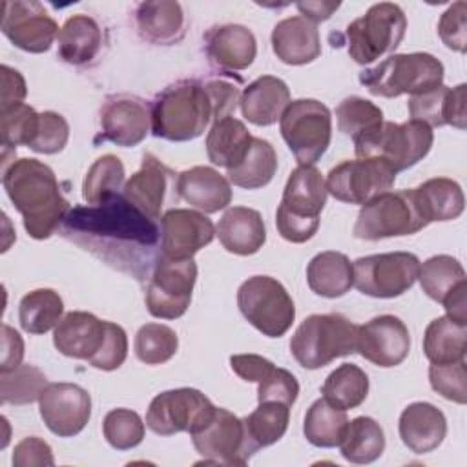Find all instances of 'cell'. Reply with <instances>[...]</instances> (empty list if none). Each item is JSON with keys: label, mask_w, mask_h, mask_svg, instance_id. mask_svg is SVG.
Returning a JSON list of instances; mask_svg holds the SVG:
<instances>
[{"label": "cell", "mask_w": 467, "mask_h": 467, "mask_svg": "<svg viewBox=\"0 0 467 467\" xmlns=\"http://www.w3.org/2000/svg\"><path fill=\"white\" fill-rule=\"evenodd\" d=\"M241 99L228 80H181L161 91L151 106V133L171 142L201 137L210 122L230 117Z\"/></svg>", "instance_id": "obj_1"}, {"label": "cell", "mask_w": 467, "mask_h": 467, "mask_svg": "<svg viewBox=\"0 0 467 467\" xmlns=\"http://www.w3.org/2000/svg\"><path fill=\"white\" fill-rule=\"evenodd\" d=\"M2 184L33 239L51 237L69 212L55 171L38 159L13 161L2 170Z\"/></svg>", "instance_id": "obj_2"}, {"label": "cell", "mask_w": 467, "mask_h": 467, "mask_svg": "<svg viewBox=\"0 0 467 467\" xmlns=\"http://www.w3.org/2000/svg\"><path fill=\"white\" fill-rule=\"evenodd\" d=\"M327 182L310 164H299L288 175L275 212L279 235L288 243H306L319 228V215L327 204Z\"/></svg>", "instance_id": "obj_3"}, {"label": "cell", "mask_w": 467, "mask_h": 467, "mask_svg": "<svg viewBox=\"0 0 467 467\" xmlns=\"http://www.w3.org/2000/svg\"><path fill=\"white\" fill-rule=\"evenodd\" d=\"M64 230L66 234L86 232L117 244L131 243L137 246H153L159 234L153 221L131 206L124 195H115L99 206L71 210L66 215Z\"/></svg>", "instance_id": "obj_4"}, {"label": "cell", "mask_w": 467, "mask_h": 467, "mask_svg": "<svg viewBox=\"0 0 467 467\" xmlns=\"http://www.w3.org/2000/svg\"><path fill=\"white\" fill-rule=\"evenodd\" d=\"M358 325L348 317L332 314H312L301 321L290 339L294 359L308 370L321 368L336 358L356 352Z\"/></svg>", "instance_id": "obj_5"}, {"label": "cell", "mask_w": 467, "mask_h": 467, "mask_svg": "<svg viewBox=\"0 0 467 467\" xmlns=\"http://www.w3.org/2000/svg\"><path fill=\"white\" fill-rule=\"evenodd\" d=\"M443 64L431 53H398L359 73V82L376 97L420 95L443 84Z\"/></svg>", "instance_id": "obj_6"}, {"label": "cell", "mask_w": 467, "mask_h": 467, "mask_svg": "<svg viewBox=\"0 0 467 467\" xmlns=\"http://www.w3.org/2000/svg\"><path fill=\"white\" fill-rule=\"evenodd\" d=\"M432 142V128L421 120L410 119L401 124L383 120L354 140V151L358 157H378L398 173L427 157Z\"/></svg>", "instance_id": "obj_7"}, {"label": "cell", "mask_w": 467, "mask_h": 467, "mask_svg": "<svg viewBox=\"0 0 467 467\" xmlns=\"http://www.w3.org/2000/svg\"><path fill=\"white\" fill-rule=\"evenodd\" d=\"M427 224L414 190H389L361 206L354 235L365 241H379L418 234Z\"/></svg>", "instance_id": "obj_8"}, {"label": "cell", "mask_w": 467, "mask_h": 467, "mask_svg": "<svg viewBox=\"0 0 467 467\" xmlns=\"http://www.w3.org/2000/svg\"><path fill=\"white\" fill-rule=\"evenodd\" d=\"M407 16L398 4L379 2L347 26L348 55L358 64H372L392 53L403 40Z\"/></svg>", "instance_id": "obj_9"}, {"label": "cell", "mask_w": 467, "mask_h": 467, "mask_svg": "<svg viewBox=\"0 0 467 467\" xmlns=\"http://www.w3.org/2000/svg\"><path fill=\"white\" fill-rule=\"evenodd\" d=\"M279 128L296 161L314 166L330 146L332 113L316 99H297L283 111Z\"/></svg>", "instance_id": "obj_10"}, {"label": "cell", "mask_w": 467, "mask_h": 467, "mask_svg": "<svg viewBox=\"0 0 467 467\" xmlns=\"http://www.w3.org/2000/svg\"><path fill=\"white\" fill-rule=\"evenodd\" d=\"M237 306L244 319L266 337H281L296 319L288 290L270 275H252L237 290Z\"/></svg>", "instance_id": "obj_11"}, {"label": "cell", "mask_w": 467, "mask_h": 467, "mask_svg": "<svg viewBox=\"0 0 467 467\" xmlns=\"http://www.w3.org/2000/svg\"><path fill=\"white\" fill-rule=\"evenodd\" d=\"M197 281V265L192 259L161 255L146 286V306L153 317L177 319L186 314Z\"/></svg>", "instance_id": "obj_12"}, {"label": "cell", "mask_w": 467, "mask_h": 467, "mask_svg": "<svg viewBox=\"0 0 467 467\" xmlns=\"http://www.w3.org/2000/svg\"><path fill=\"white\" fill-rule=\"evenodd\" d=\"M420 265V259L410 252L365 255L352 263L354 286L365 296L392 299L412 288Z\"/></svg>", "instance_id": "obj_13"}, {"label": "cell", "mask_w": 467, "mask_h": 467, "mask_svg": "<svg viewBox=\"0 0 467 467\" xmlns=\"http://www.w3.org/2000/svg\"><path fill=\"white\" fill-rule=\"evenodd\" d=\"M396 171L378 157H358L336 164L327 175V192L341 202L367 204L389 192L396 182Z\"/></svg>", "instance_id": "obj_14"}, {"label": "cell", "mask_w": 467, "mask_h": 467, "mask_svg": "<svg viewBox=\"0 0 467 467\" xmlns=\"http://www.w3.org/2000/svg\"><path fill=\"white\" fill-rule=\"evenodd\" d=\"M190 436L195 451L213 463L244 465L257 452L248 438L243 418L223 407H215L210 420Z\"/></svg>", "instance_id": "obj_15"}, {"label": "cell", "mask_w": 467, "mask_h": 467, "mask_svg": "<svg viewBox=\"0 0 467 467\" xmlns=\"http://www.w3.org/2000/svg\"><path fill=\"white\" fill-rule=\"evenodd\" d=\"M215 405L197 389L181 387L157 394L146 410V425L159 436L193 432L213 414Z\"/></svg>", "instance_id": "obj_16"}, {"label": "cell", "mask_w": 467, "mask_h": 467, "mask_svg": "<svg viewBox=\"0 0 467 467\" xmlns=\"http://www.w3.org/2000/svg\"><path fill=\"white\" fill-rule=\"evenodd\" d=\"M40 418L58 438L82 432L91 418V396L77 383H47L38 398Z\"/></svg>", "instance_id": "obj_17"}, {"label": "cell", "mask_w": 467, "mask_h": 467, "mask_svg": "<svg viewBox=\"0 0 467 467\" xmlns=\"http://www.w3.org/2000/svg\"><path fill=\"white\" fill-rule=\"evenodd\" d=\"M2 33L18 49L27 53H46L58 36L57 22L40 2H4Z\"/></svg>", "instance_id": "obj_18"}, {"label": "cell", "mask_w": 467, "mask_h": 467, "mask_svg": "<svg viewBox=\"0 0 467 467\" xmlns=\"http://www.w3.org/2000/svg\"><path fill=\"white\" fill-rule=\"evenodd\" d=\"M356 352L381 368L401 365L410 352L409 328L398 316H376L358 325Z\"/></svg>", "instance_id": "obj_19"}, {"label": "cell", "mask_w": 467, "mask_h": 467, "mask_svg": "<svg viewBox=\"0 0 467 467\" xmlns=\"http://www.w3.org/2000/svg\"><path fill=\"white\" fill-rule=\"evenodd\" d=\"M161 255L170 259H192L215 237L213 223L201 212L171 208L161 217Z\"/></svg>", "instance_id": "obj_20"}, {"label": "cell", "mask_w": 467, "mask_h": 467, "mask_svg": "<svg viewBox=\"0 0 467 467\" xmlns=\"http://www.w3.org/2000/svg\"><path fill=\"white\" fill-rule=\"evenodd\" d=\"M151 126V109L139 97H108L100 108V137L122 148L142 142Z\"/></svg>", "instance_id": "obj_21"}, {"label": "cell", "mask_w": 467, "mask_h": 467, "mask_svg": "<svg viewBox=\"0 0 467 467\" xmlns=\"http://www.w3.org/2000/svg\"><path fill=\"white\" fill-rule=\"evenodd\" d=\"M465 84H458L454 88L440 84L434 89L412 95L407 102L409 115L412 120H421L431 128L452 126L458 130H465Z\"/></svg>", "instance_id": "obj_22"}, {"label": "cell", "mask_w": 467, "mask_h": 467, "mask_svg": "<svg viewBox=\"0 0 467 467\" xmlns=\"http://www.w3.org/2000/svg\"><path fill=\"white\" fill-rule=\"evenodd\" d=\"M106 337V321L91 312H67L53 330L55 348L73 359L89 361L102 347Z\"/></svg>", "instance_id": "obj_23"}, {"label": "cell", "mask_w": 467, "mask_h": 467, "mask_svg": "<svg viewBox=\"0 0 467 467\" xmlns=\"http://www.w3.org/2000/svg\"><path fill=\"white\" fill-rule=\"evenodd\" d=\"M403 445L414 454L432 452L447 434L445 414L429 401H414L403 409L398 423Z\"/></svg>", "instance_id": "obj_24"}, {"label": "cell", "mask_w": 467, "mask_h": 467, "mask_svg": "<svg viewBox=\"0 0 467 467\" xmlns=\"http://www.w3.org/2000/svg\"><path fill=\"white\" fill-rule=\"evenodd\" d=\"M206 55L221 69L239 71L252 66L257 55V40L246 26L223 24L204 35Z\"/></svg>", "instance_id": "obj_25"}, {"label": "cell", "mask_w": 467, "mask_h": 467, "mask_svg": "<svg viewBox=\"0 0 467 467\" xmlns=\"http://www.w3.org/2000/svg\"><path fill=\"white\" fill-rule=\"evenodd\" d=\"M177 193L190 206L215 213L232 202L230 181L210 166H193L177 175Z\"/></svg>", "instance_id": "obj_26"}, {"label": "cell", "mask_w": 467, "mask_h": 467, "mask_svg": "<svg viewBox=\"0 0 467 467\" xmlns=\"http://www.w3.org/2000/svg\"><path fill=\"white\" fill-rule=\"evenodd\" d=\"M272 49L275 57L288 66L314 62L321 55L319 29L305 16H288L272 29Z\"/></svg>", "instance_id": "obj_27"}, {"label": "cell", "mask_w": 467, "mask_h": 467, "mask_svg": "<svg viewBox=\"0 0 467 467\" xmlns=\"http://www.w3.org/2000/svg\"><path fill=\"white\" fill-rule=\"evenodd\" d=\"M170 170L151 153H146L140 168L126 181L122 188L124 199L148 219H161L166 197Z\"/></svg>", "instance_id": "obj_28"}, {"label": "cell", "mask_w": 467, "mask_h": 467, "mask_svg": "<svg viewBox=\"0 0 467 467\" xmlns=\"http://www.w3.org/2000/svg\"><path fill=\"white\" fill-rule=\"evenodd\" d=\"M290 104V89L285 80L263 75L250 82L239 99L243 117L255 126L275 124Z\"/></svg>", "instance_id": "obj_29"}, {"label": "cell", "mask_w": 467, "mask_h": 467, "mask_svg": "<svg viewBox=\"0 0 467 467\" xmlns=\"http://www.w3.org/2000/svg\"><path fill=\"white\" fill-rule=\"evenodd\" d=\"M215 235L223 248L235 255L257 254L266 241V228L257 210L232 206L219 219Z\"/></svg>", "instance_id": "obj_30"}, {"label": "cell", "mask_w": 467, "mask_h": 467, "mask_svg": "<svg viewBox=\"0 0 467 467\" xmlns=\"http://www.w3.org/2000/svg\"><path fill=\"white\" fill-rule=\"evenodd\" d=\"M306 283L321 297H341L354 286L352 263L341 252H319L306 266Z\"/></svg>", "instance_id": "obj_31"}, {"label": "cell", "mask_w": 467, "mask_h": 467, "mask_svg": "<svg viewBox=\"0 0 467 467\" xmlns=\"http://www.w3.org/2000/svg\"><path fill=\"white\" fill-rule=\"evenodd\" d=\"M248 128L235 117H224L212 124L206 135V153L219 168H235L248 153L252 144Z\"/></svg>", "instance_id": "obj_32"}, {"label": "cell", "mask_w": 467, "mask_h": 467, "mask_svg": "<svg viewBox=\"0 0 467 467\" xmlns=\"http://www.w3.org/2000/svg\"><path fill=\"white\" fill-rule=\"evenodd\" d=\"M135 20L140 36L151 44H171L184 33V13L179 2H142Z\"/></svg>", "instance_id": "obj_33"}, {"label": "cell", "mask_w": 467, "mask_h": 467, "mask_svg": "<svg viewBox=\"0 0 467 467\" xmlns=\"http://www.w3.org/2000/svg\"><path fill=\"white\" fill-rule=\"evenodd\" d=\"M58 57L73 66H82L97 57L102 33L95 18L88 15L69 16L58 31Z\"/></svg>", "instance_id": "obj_34"}, {"label": "cell", "mask_w": 467, "mask_h": 467, "mask_svg": "<svg viewBox=\"0 0 467 467\" xmlns=\"http://www.w3.org/2000/svg\"><path fill=\"white\" fill-rule=\"evenodd\" d=\"M416 201L427 223L458 219L465 208L462 186L447 177H432L414 188Z\"/></svg>", "instance_id": "obj_35"}, {"label": "cell", "mask_w": 467, "mask_h": 467, "mask_svg": "<svg viewBox=\"0 0 467 467\" xmlns=\"http://www.w3.org/2000/svg\"><path fill=\"white\" fill-rule=\"evenodd\" d=\"M423 352L431 363H454L465 359L467 323L440 316L432 319L423 334Z\"/></svg>", "instance_id": "obj_36"}, {"label": "cell", "mask_w": 467, "mask_h": 467, "mask_svg": "<svg viewBox=\"0 0 467 467\" xmlns=\"http://www.w3.org/2000/svg\"><path fill=\"white\" fill-rule=\"evenodd\" d=\"M341 456L350 463H372L385 451V432L370 416H358L347 421L339 441Z\"/></svg>", "instance_id": "obj_37"}, {"label": "cell", "mask_w": 467, "mask_h": 467, "mask_svg": "<svg viewBox=\"0 0 467 467\" xmlns=\"http://www.w3.org/2000/svg\"><path fill=\"white\" fill-rule=\"evenodd\" d=\"M277 171V153L274 146L261 139L254 137L246 157L235 166L226 170V179L239 188L257 190L266 186Z\"/></svg>", "instance_id": "obj_38"}, {"label": "cell", "mask_w": 467, "mask_h": 467, "mask_svg": "<svg viewBox=\"0 0 467 467\" xmlns=\"http://www.w3.org/2000/svg\"><path fill=\"white\" fill-rule=\"evenodd\" d=\"M64 301L53 288H36L26 294L18 305V321L27 334H46L58 325Z\"/></svg>", "instance_id": "obj_39"}, {"label": "cell", "mask_w": 467, "mask_h": 467, "mask_svg": "<svg viewBox=\"0 0 467 467\" xmlns=\"http://www.w3.org/2000/svg\"><path fill=\"white\" fill-rule=\"evenodd\" d=\"M321 392L330 405L341 410L356 409L368 396V376L354 363H341L325 378Z\"/></svg>", "instance_id": "obj_40"}, {"label": "cell", "mask_w": 467, "mask_h": 467, "mask_svg": "<svg viewBox=\"0 0 467 467\" xmlns=\"http://www.w3.org/2000/svg\"><path fill=\"white\" fill-rule=\"evenodd\" d=\"M347 412L330 405L325 398L316 400L303 420V434L314 447L332 449L339 445L347 427Z\"/></svg>", "instance_id": "obj_41"}, {"label": "cell", "mask_w": 467, "mask_h": 467, "mask_svg": "<svg viewBox=\"0 0 467 467\" xmlns=\"http://www.w3.org/2000/svg\"><path fill=\"white\" fill-rule=\"evenodd\" d=\"M418 279L421 290L436 303H443L451 292L467 283L462 263L447 254L432 255L423 265H420Z\"/></svg>", "instance_id": "obj_42"}, {"label": "cell", "mask_w": 467, "mask_h": 467, "mask_svg": "<svg viewBox=\"0 0 467 467\" xmlns=\"http://www.w3.org/2000/svg\"><path fill=\"white\" fill-rule=\"evenodd\" d=\"M124 182V164L117 155L99 157L88 170L82 182V197L89 206H99L119 195Z\"/></svg>", "instance_id": "obj_43"}, {"label": "cell", "mask_w": 467, "mask_h": 467, "mask_svg": "<svg viewBox=\"0 0 467 467\" xmlns=\"http://www.w3.org/2000/svg\"><path fill=\"white\" fill-rule=\"evenodd\" d=\"M246 432L254 447H268L279 441L290 421V407L279 401H261L254 412L243 418Z\"/></svg>", "instance_id": "obj_44"}, {"label": "cell", "mask_w": 467, "mask_h": 467, "mask_svg": "<svg viewBox=\"0 0 467 467\" xmlns=\"http://www.w3.org/2000/svg\"><path fill=\"white\" fill-rule=\"evenodd\" d=\"M179 348V337L173 328L162 323H146L135 334L133 350L139 361L146 365H162L170 361Z\"/></svg>", "instance_id": "obj_45"}, {"label": "cell", "mask_w": 467, "mask_h": 467, "mask_svg": "<svg viewBox=\"0 0 467 467\" xmlns=\"http://www.w3.org/2000/svg\"><path fill=\"white\" fill-rule=\"evenodd\" d=\"M336 120L337 130L356 140L383 122V111L374 102L358 95H350L337 104Z\"/></svg>", "instance_id": "obj_46"}, {"label": "cell", "mask_w": 467, "mask_h": 467, "mask_svg": "<svg viewBox=\"0 0 467 467\" xmlns=\"http://www.w3.org/2000/svg\"><path fill=\"white\" fill-rule=\"evenodd\" d=\"M47 379L42 370L33 365H18L13 370L0 372V394L2 403L27 405L40 398Z\"/></svg>", "instance_id": "obj_47"}, {"label": "cell", "mask_w": 467, "mask_h": 467, "mask_svg": "<svg viewBox=\"0 0 467 467\" xmlns=\"http://www.w3.org/2000/svg\"><path fill=\"white\" fill-rule=\"evenodd\" d=\"M102 432L106 441L117 451L137 447L144 440V421L131 409H113L104 416Z\"/></svg>", "instance_id": "obj_48"}, {"label": "cell", "mask_w": 467, "mask_h": 467, "mask_svg": "<svg viewBox=\"0 0 467 467\" xmlns=\"http://www.w3.org/2000/svg\"><path fill=\"white\" fill-rule=\"evenodd\" d=\"M38 115L35 108L27 104H16L5 111H0V135L4 148L27 146L33 142L38 130Z\"/></svg>", "instance_id": "obj_49"}, {"label": "cell", "mask_w": 467, "mask_h": 467, "mask_svg": "<svg viewBox=\"0 0 467 467\" xmlns=\"http://www.w3.org/2000/svg\"><path fill=\"white\" fill-rule=\"evenodd\" d=\"M429 381L441 398L465 405L467 401V368L465 359L454 363H431Z\"/></svg>", "instance_id": "obj_50"}, {"label": "cell", "mask_w": 467, "mask_h": 467, "mask_svg": "<svg viewBox=\"0 0 467 467\" xmlns=\"http://www.w3.org/2000/svg\"><path fill=\"white\" fill-rule=\"evenodd\" d=\"M69 139L67 120L55 111H42L38 115V130L29 144V150L44 155H53L64 150Z\"/></svg>", "instance_id": "obj_51"}, {"label": "cell", "mask_w": 467, "mask_h": 467, "mask_svg": "<svg viewBox=\"0 0 467 467\" xmlns=\"http://www.w3.org/2000/svg\"><path fill=\"white\" fill-rule=\"evenodd\" d=\"M128 358V336L126 330L111 321H106V337L100 350L88 361L99 370H115Z\"/></svg>", "instance_id": "obj_52"}, {"label": "cell", "mask_w": 467, "mask_h": 467, "mask_svg": "<svg viewBox=\"0 0 467 467\" xmlns=\"http://www.w3.org/2000/svg\"><path fill=\"white\" fill-rule=\"evenodd\" d=\"M299 394V383L286 368L274 367V370L257 383V401H279L292 407Z\"/></svg>", "instance_id": "obj_53"}, {"label": "cell", "mask_w": 467, "mask_h": 467, "mask_svg": "<svg viewBox=\"0 0 467 467\" xmlns=\"http://www.w3.org/2000/svg\"><path fill=\"white\" fill-rule=\"evenodd\" d=\"M467 4L463 0L449 5L438 22V35L441 42L458 53H465L467 47Z\"/></svg>", "instance_id": "obj_54"}, {"label": "cell", "mask_w": 467, "mask_h": 467, "mask_svg": "<svg viewBox=\"0 0 467 467\" xmlns=\"http://www.w3.org/2000/svg\"><path fill=\"white\" fill-rule=\"evenodd\" d=\"M53 451L47 441L38 436H27L20 440L13 449V465L15 467H31V465H53Z\"/></svg>", "instance_id": "obj_55"}, {"label": "cell", "mask_w": 467, "mask_h": 467, "mask_svg": "<svg viewBox=\"0 0 467 467\" xmlns=\"http://www.w3.org/2000/svg\"><path fill=\"white\" fill-rule=\"evenodd\" d=\"M230 367L241 379L259 383L275 365L259 354H235L230 358Z\"/></svg>", "instance_id": "obj_56"}, {"label": "cell", "mask_w": 467, "mask_h": 467, "mask_svg": "<svg viewBox=\"0 0 467 467\" xmlns=\"http://www.w3.org/2000/svg\"><path fill=\"white\" fill-rule=\"evenodd\" d=\"M27 95L26 80L20 71L9 67L7 64L2 66V106L0 111H5L16 104H22Z\"/></svg>", "instance_id": "obj_57"}, {"label": "cell", "mask_w": 467, "mask_h": 467, "mask_svg": "<svg viewBox=\"0 0 467 467\" xmlns=\"http://www.w3.org/2000/svg\"><path fill=\"white\" fill-rule=\"evenodd\" d=\"M24 358V339L9 325H2V367L0 372H7L22 365Z\"/></svg>", "instance_id": "obj_58"}, {"label": "cell", "mask_w": 467, "mask_h": 467, "mask_svg": "<svg viewBox=\"0 0 467 467\" xmlns=\"http://www.w3.org/2000/svg\"><path fill=\"white\" fill-rule=\"evenodd\" d=\"M296 7L306 20L317 24L328 20L332 13L339 7V2H297Z\"/></svg>", "instance_id": "obj_59"}, {"label": "cell", "mask_w": 467, "mask_h": 467, "mask_svg": "<svg viewBox=\"0 0 467 467\" xmlns=\"http://www.w3.org/2000/svg\"><path fill=\"white\" fill-rule=\"evenodd\" d=\"M465 294H467V283L460 285L454 292H451L445 301L441 303L443 308L447 310V316L460 321V323H467V301H465Z\"/></svg>", "instance_id": "obj_60"}]
</instances>
